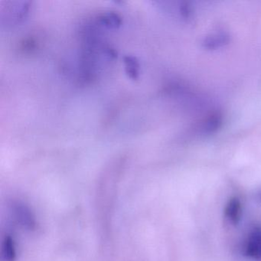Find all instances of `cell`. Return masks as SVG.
Returning <instances> with one entry per match:
<instances>
[{
	"label": "cell",
	"mask_w": 261,
	"mask_h": 261,
	"mask_svg": "<svg viewBox=\"0 0 261 261\" xmlns=\"http://www.w3.org/2000/svg\"><path fill=\"white\" fill-rule=\"evenodd\" d=\"M244 256L252 259H261V228L256 227L249 232L242 247Z\"/></svg>",
	"instance_id": "6da1fadb"
},
{
	"label": "cell",
	"mask_w": 261,
	"mask_h": 261,
	"mask_svg": "<svg viewBox=\"0 0 261 261\" xmlns=\"http://www.w3.org/2000/svg\"><path fill=\"white\" fill-rule=\"evenodd\" d=\"M2 259L3 261H15L16 259V244L10 235H7L3 241Z\"/></svg>",
	"instance_id": "277c9868"
},
{
	"label": "cell",
	"mask_w": 261,
	"mask_h": 261,
	"mask_svg": "<svg viewBox=\"0 0 261 261\" xmlns=\"http://www.w3.org/2000/svg\"><path fill=\"white\" fill-rule=\"evenodd\" d=\"M15 215L21 225L29 230L36 227V218L34 215L27 206L23 204H16L14 207Z\"/></svg>",
	"instance_id": "7a4b0ae2"
},
{
	"label": "cell",
	"mask_w": 261,
	"mask_h": 261,
	"mask_svg": "<svg viewBox=\"0 0 261 261\" xmlns=\"http://www.w3.org/2000/svg\"><path fill=\"white\" fill-rule=\"evenodd\" d=\"M259 199H260V200H261V193H260V194H259Z\"/></svg>",
	"instance_id": "5b68a950"
},
{
	"label": "cell",
	"mask_w": 261,
	"mask_h": 261,
	"mask_svg": "<svg viewBox=\"0 0 261 261\" xmlns=\"http://www.w3.org/2000/svg\"><path fill=\"white\" fill-rule=\"evenodd\" d=\"M242 215V204L239 198L233 197L227 201L224 207V216L232 224H238Z\"/></svg>",
	"instance_id": "3957f363"
}]
</instances>
